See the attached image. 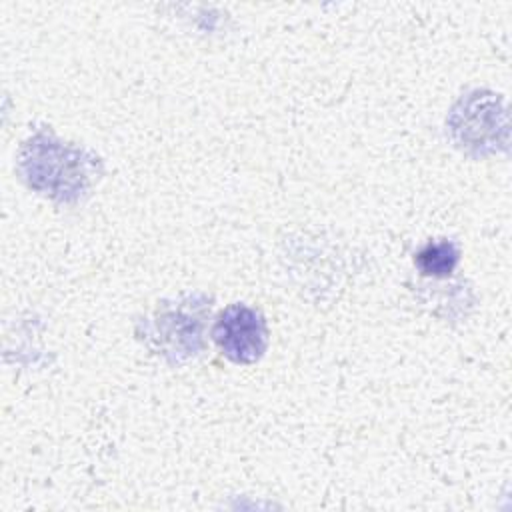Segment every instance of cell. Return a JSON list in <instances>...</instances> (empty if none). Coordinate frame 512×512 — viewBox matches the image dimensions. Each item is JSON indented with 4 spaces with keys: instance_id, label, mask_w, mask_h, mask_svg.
I'll return each instance as SVG.
<instances>
[{
    "instance_id": "1",
    "label": "cell",
    "mask_w": 512,
    "mask_h": 512,
    "mask_svg": "<svg viewBox=\"0 0 512 512\" xmlns=\"http://www.w3.org/2000/svg\"><path fill=\"white\" fill-rule=\"evenodd\" d=\"M20 166L32 188L60 200L76 198L88 180L82 152L46 136H36L24 146Z\"/></svg>"
},
{
    "instance_id": "4",
    "label": "cell",
    "mask_w": 512,
    "mask_h": 512,
    "mask_svg": "<svg viewBox=\"0 0 512 512\" xmlns=\"http://www.w3.org/2000/svg\"><path fill=\"white\" fill-rule=\"evenodd\" d=\"M458 258L460 250L452 240H434L416 252L414 264L426 276H448L456 268Z\"/></svg>"
},
{
    "instance_id": "2",
    "label": "cell",
    "mask_w": 512,
    "mask_h": 512,
    "mask_svg": "<svg viewBox=\"0 0 512 512\" xmlns=\"http://www.w3.org/2000/svg\"><path fill=\"white\" fill-rule=\"evenodd\" d=\"M212 338L232 362L252 364L266 352L268 330L258 310L246 304H232L220 312L212 328Z\"/></svg>"
},
{
    "instance_id": "3",
    "label": "cell",
    "mask_w": 512,
    "mask_h": 512,
    "mask_svg": "<svg viewBox=\"0 0 512 512\" xmlns=\"http://www.w3.org/2000/svg\"><path fill=\"white\" fill-rule=\"evenodd\" d=\"M162 340L166 348V356L174 362L194 356L200 348V334H202V316L198 314V306L186 308L178 304L172 310L162 312L154 320V336Z\"/></svg>"
}]
</instances>
